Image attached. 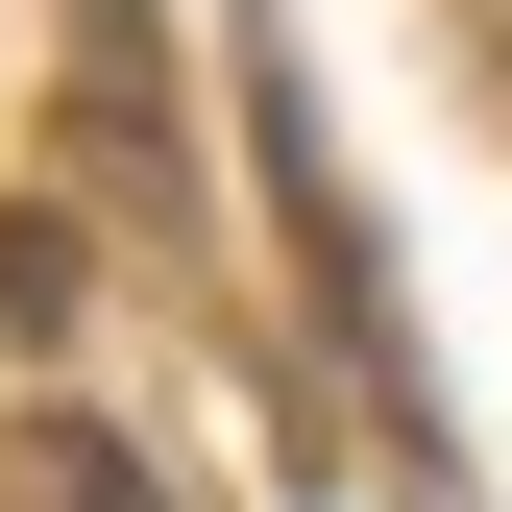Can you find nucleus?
<instances>
[{
  "mask_svg": "<svg viewBox=\"0 0 512 512\" xmlns=\"http://www.w3.org/2000/svg\"><path fill=\"white\" fill-rule=\"evenodd\" d=\"M244 122H269V220H293L317 317H342V342L415 391V317H391V269H366V220H342V147H317V98H293V49H269V25H244Z\"/></svg>",
  "mask_w": 512,
  "mask_h": 512,
  "instance_id": "f257e3e1",
  "label": "nucleus"
}]
</instances>
